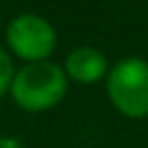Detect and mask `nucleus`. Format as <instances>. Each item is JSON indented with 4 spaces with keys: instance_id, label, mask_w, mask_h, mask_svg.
I'll return each mask as SVG.
<instances>
[{
    "instance_id": "obj_1",
    "label": "nucleus",
    "mask_w": 148,
    "mask_h": 148,
    "mask_svg": "<svg viewBox=\"0 0 148 148\" xmlns=\"http://www.w3.org/2000/svg\"><path fill=\"white\" fill-rule=\"evenodd\" d=\"M68 87L70 79L65 76L63 65L48 59L37 63H22L15 68L9 96L26 113H44L63 100Z\"/></svg>"
},
{
    "instance_id": "obj_2",
    "label": "nucleus",
    "mask_w": 148,
    "mask_h": 148,
    "mask_svg": "<svg viewBox=\"0 0 148 148\" xmlns=\"http://www.w3.org/2000/svg\"><path fill=\"white\" fill-rule=\"evenodd\" d=\"M105 89L120 116L129 120L148 118V59L129 55L111 63Z\"/></svg>"
},
{
    "instance_id": "obj_3",
    "label": "nucleus",
    "mask_w": 148,
    "mask_h": 148,
    "mask_svg": "<svg viewBox=\"0 0 148 148\" xmlns=\"http://www.w3.org/2000/svg\"><path fill=\"white\" fill-rule=\"evenodd\" d=\"M5 44L7 52L22 63L52 59L59 35L50 20L39 13H20L5 26Z\"/></svg>"
},
{
    "instance_id": "obj_4",
    "label": "nucleus",
    "mask_w": 148,
    "mask_h": 148,
    "mask_svg": "<svg viewBox=\"0 0 148 148\" xmlns=\"http://www.w3.org/2000/svg\"><path fill=\"white\" fill-rule=\"evenodd\" d=\"M109 59L102 50L94 46H76L68 52L63 61V70L72 83L79 85H94L107 79L109 72Z\"/></svg>"
},
{
    "instance_id": "obj_5",
    "label": "nucleus",
    "mask_w": 148,
    "mask_h": 148,
    "mask_svg": "<svg viewBox=\"0 0 148 148\" xmlns=\"http://www.w3.org/2000/svg\"><path fill=\"white\" fill-rule=\"evenodd\" d=\"M13 74H15V63H13V57L0 46V98L9 94L11 87V81H13Z\"/></svg>"
},
{
    "instance_id": "obj_6",
    "label": "nucleus",
    "mask_w": 148,
    "mask_h": 148,
    "mask_svg": "<svg viewBox=\"0 0 148 148\" xmlns=\"http://www.w3.org/2000/svg\"><path fill=\"white\" fill-rule=\"evenodd\" d=\"M0 148H24V144L18 137H11V135H0Z\"/></svg>"
},
{
    "instance_id": "obj_7",
    "label": "nucleus",
    "mask_w": 148,
    "mask_h": 148,
    "mask_svg": "<svg viewBox=\"0 0 148 148\" xmlns=\"http://www.w3.org/2000/svg\"><path fill=\"white\" fill-rule=\"evenodd\" d=\"M0 33H2V18H0Z\"/></svg>"
}]
</instances>
